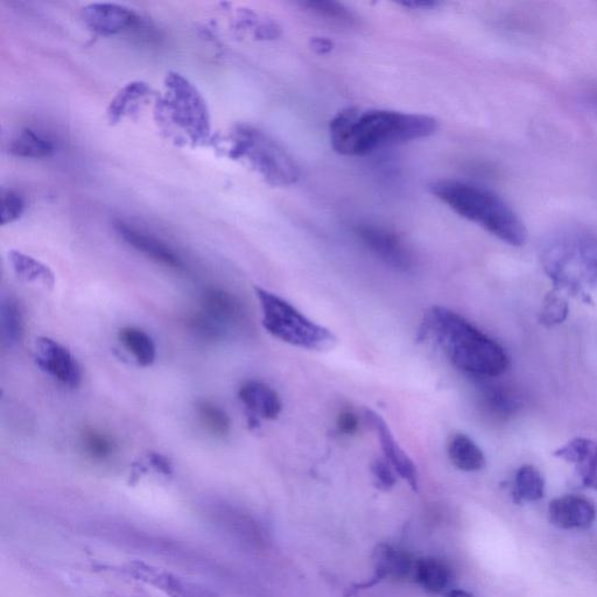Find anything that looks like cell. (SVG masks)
<instances>
[{
    "label": "cell",
    "mask_w": 597,
    "mask_h": 597,
    "mask_svg": "<svg viewBox=\"0 0 597 597\" xmlns=\"http://www.w3.org/2000/svg\"><path fill=\"white\" fill-rule=\"evenodd\" d=\"M228 154L231 159L244 160L273 187L297 184L300 167L284 147L261 130L240 125L230 133Z\"/></svg>",
    "instance_id": "6"
},
{
    "label": "cell",
    "mask_w": 597,
    "mask_h": 597,
    "mask_svg": "<svg viewBox=\"0 0 597 597\" xmlns=\"http://www.w3.org/2000/svg\"><path fill=\"white\" fill-rule=\"evenodd\" d=\"M413 579L425 592L441 595L447 593L452 572L438 559L423 558L416 560L414 564Z\"/></svg>",
    "instance_id": "19"
},
{
    "label": "cell",
    "mask_w": 597,
    "mask_h": 597,
    "mask_svg": "<svg viewBox=\"0 0 597 597\" xmlns=\"http://www.w3.org/2000/svg\"><path fill=\"white\" fill-rule=\"evenodd\" d=\"M311 45L313 51L321 55L332 52L334 48V42L326 38H314Z\"/></svg>",
    "instance_id": "34"
},
{
    "label": "cell",
    "mask_w": 597,
    "mask_h": 597,
    "mask_svg": "<svg viewBox=\"0 0 597 597\" xmlns=\"http://www.w3.org/2000/svg\"><path fill=\"white\" fill-rule=\"evenodd\" d=\"M476 403L483 416L493 421L508 420L522 407L518 393L511 386L497 382L496 378L479 379Z\"/></svg>",
    "instance_id": "10"
},
{
    "label": "cell",
    "mask_w": 597,
    "mask_h": 597,
    "mask_svg": "<svg viewBox=\"0 0 597 597\" xmlns=\"http://www.w3.org/2000/svg\"><path fill=\"white\" fill-rule=\"evenodd\" d=\"M432 194L454 213L480 226L512 247H522L528 230L500 195L472 182L441 179L432 182Z\"/></svg>",
    "instance_id": "3"
},
{
    "label": "cell",
    "mask_w": 597,
    "mask_h": 597,
    "mask_svg": "<svg viewBox=\"0 0 597 597\" xmlns=\"http://www.w3.org/2000/svg\"><path fill=\"white\" fill-rule=\"evenodd\" d=\"M34 360L38 367L62 385L75 389L82 382L79 362L62 344L49 337H39L34 344Z\"/></svg>",
    "instance_id": "9"
},
{
    "label": "cell",
    "mask_w": 597,
    "mask_h": 597,
    "mask_svg": "<svg viewBox=\"0 0 597 597\" xmlns=\"http://www.w3.org/2000/svg\"><path fill=\"white\" fill-rule=\"evenodd\" d=\"M402 5L405 7H411V9L427 10L432 9V7L438 6L439 3L430 2V0H421V2L403 3Z\"/></svg>",
    "instance_id": "36"
},
{
    "label": "cell",
    "mask_w": 597,
    "mask_h": 597,
    "mask_svg": "<svg viewBox=\"0 0 597 597\" xmlns=\"http://www.w3.org/2000/svg\"><path fill=\"white\" fill-rule=\"evenodd\" d=\"M364 418L367 423L375 431L379 442H381L382 451L385 460L390 463L395 472L402 477L414 491L419 489V474L416 465H414L410 456L406 454L404 449L400 447L398 441L393 435L388 424L379 416L378 413L372 410L364 411Z\"/></svg>",
    "instance_id": "11"
},
{
    "label": "cell",
    "mask_w": 597,
    "mask_h": 597,
    "mask_svg": "<svg viewBox=\"0 0 597 597\" xmlns=\"http://www.w3.org/2000/svg\"><path fill=\"white\" fill-rule=\"evenodd\" d=\"M2 332L3 341L9 347L18 343L24 333L23 313L13 298H4L2 302Z\"/></svg>",
    "instance_id": "26"
},
{
    "label": "cell",
    "mask_w": 597,
    "mask_h": 597,
    "mask_svg": "<svg viewBox=\"0 0 597 597\" xmlns=\"http://www.w3.org/2000/svg\"><path fill=\"white\" fill-rule=\"evenodd\" d=\"M540 259L559 290L588 296L597 289V234L584 228H565L546 238Z\"/></svg>",
    "instance_id": "4"
},
{
    "label": "cell",
    "mask_w": 597,
    "mask_h": 597,
    "mask_svg": "<svg viewBox=\"0 0 597 597\" xmlns=\"http://www.w3.org/2000/svg\"><path fill=\"white\" fill-rule=\"evenodd\" d=\"M25 202L14 192H3L0 205V219L3 226L16 222L24 214Z\"/></svg>",
    "instance_id": "31"
},
{
    "label": "cell",
    "mask_w": 597,
    "mask_h": 597,
    "mask_svg": "<svg viewBox=\"0 0 597 597\" xmlns=\"http://www.w3.org/2000/svg\"><path fill=\"white\" fill-rule=\"evenodd\" d=\"M10 152L20 158H46L52 156L54 146L48 139L39 133L25 129L17 133L11 140Z\"/></svg>",
    "instance_id": "25"
},
{
    "label": "cell",
    "mask_w": 597,
    "mask_h": 597,
    "mask_svg": "<svg viewBox=\"0 0 597 597\" xmlns=\"http://www.w3.org/2000/svg\"><path fill=\"white\" fill-rule=\"evenodd\" d=\"M159 121L171 136L199 146L210 137V116L206 101L191 82L178 73L167 74L165 96L158 104Z\"/></svg>",
    "instance_id": "5"
},
{
    "label": "cell",
    "mask_w": 597,
    "mask_h": 597,
    "mask_svg": "<svg viewBox=\"0 0 597 597\" xmlns=\"http://www.w3.org/2000/svg\"><path fill=\"white\" fill-rule=\"evenodd\" d=\"M444 597H474V596L465 591H460V589H453V591H448Z\"/></svg>",
    "instance_id": "37"
},
{
    "label": "cell",
    "mask_w": 597,
    "mask_h": 597,
    "mask_svg": "<svg viewBox=\"0 0 597 597\" xmlns=\"http://www.w3.org/2000/svg\"><path fill=\"white\" fill-rule=\"evenodd\" d=\"M355 234L364 247L389 268L400 272L413 268L411 251L402 238L392 231L374 224H358Z\"/></svg>",
    "instance_id": "8"
},
{
    "label": "cell",
    "mask_w": 597,
    "mask_h": 597,
    "mask_svg": "<svg viewBox=\"0 0 597 597\" xmlns=\"http://www.w3.org/2000/svg\"><path fill=\"white\" fill-rule=\"evenodd\" d=\"M256 296L262 308L263 326L276 339L293 347L307 350H326L336 343L329 329L308 319L289 301L256 287Z\"/></svg>",
    "instance_id": "7"
},
{
    "label": "cell",
    "mask_w": 597,
    "mask_h": 597,
    "mask_svg": "<svg viewBox=\"0 0 597 597\" xmlns=\"http://www.w3.org/2000/svg\"><path fill=\"white\" fill-rule=\"evenodd\" d=\"M554 456L573 463L584 486L597 491V441L575 438L554 452Z\"/></svg>",
    "instance_id": "17"
},
{
    "label": "cell",
    "mask_w": 597,
    "mask_h": 597,
    "mask_svg": "<svg viewBox=\"0 0 597 597\" xmlns=\"http://www.w3.org/2000/svg\"><path fill=\"white\" fill-rule=\"evenodd\" d=\"M567 314V302L558 293H550L540 313V322L546 326H556L567 318Z\"/></svg>",
    "instance_id": "30"
},
{
    "label": "cell",
    "mask_w": 597,
    "mask_h": 597,
    "mask_svg": "<svg viewBox=\"0 0 597 597\" xmlns=\"http://www.w3.org/2000/svg\"><path fill=\"white\" fill-rule=\"evenodd\" d=\"M9 261L14 273L23 282L40 286L45 290H53L55 276L46 264L16 250L10 251Z\"/></svg>",
    "instance_id": "21"
},
{
    "label": "cell",
    "mask_w": 597,
    "mask_h": 597,
    "mask_svg": "<svg viewBox=\"0 0 597 597\" xmlns=\"http://www.w3.org/2000/svg\"><path fill=\"white\" fill-rule=\"evenodd\" d=\"M115 228L119 237L126 244L142 252L143 255L151 258L152 261L163 264L171 269L184 268V263H182L180 257L168 245L157 240L156 237L146 235L142 231L126 226L123 222H117Z\"/></svg>",
    "instance_id": "16"
},
{
    "label": "cell",
    "mask_w": 597,
    "mask_h": 597,
    "mask_svg": "<svg viewBox=\"0 0 597 597\" xmlns=\"http://www.w3.org/2000/svg\"><path fill=\"white\" fill-rule=\"evenodd\" d=\"M439 128L433 117L410 112L347 108L329 124L334 151L348 157L367 156L393 145L431 137Z\"/></svg>",
    "instance_id": "1"
},
{
    "label": "cell",
    "mask_w": 597,
    "mask_h": 597,
    "mask_svg": "<svg viewBox=\"0 0 597 597\" xmlns=\"http://www.w3.org/2000/svg\"><path fill=\"white\" fill-rule=\"evenodd\" d=\"M81 445L84 453L95 461L109 460L116 452L115 441L108 434L87 428L81 434Z\"/></svg>",
    "instance_id": "27"
},
{
    "label": "cell",
    "mask_w": 597,
    "mask_h": 597,
    "mask_svg": "<svg viewBox=\"0 0 597 597\" xmlns=\"http://www.w3.org/2000/svg\"><path fill=\"white\" fill-rule=\"evenodd\" d=\"M418 339L433 341L456 369L477 379L500 377L509 367L500 344L446 307L435 306L425 314Z\"/></svg>",
    "instance_id": "2"
},
{
    "label": "cell",
    "mask_w": 597,
    "mask_h": 597,
    "mask_svg": "<svg viewBox=\"0 0 597 597\" xmlns=\"http://www.w3.org/2000/svg\"><path fill=\"white\" fill-rule=\"evenodd\" d=\"M150 459L153 463V466H156L161 472L170 473L171 472V463L168 461L165 456L160 455L158 453H152L150 455Z\"/></svg>",
    "instance_id": "35"
},
{
    "label": "cell",
    "mask_w": 597,
    "mask_h": 597,
    "mask_svg": "<svg viewBox=\"0 0 597 597\" xmlns=\"http://www.w3.org/2000/svg\"><path fill=\"white\" fill-rule=\"evenodd\" d=\"M337 431L343 435H354L360 428V418L353 410H343L340 412L336 421Z\"/></svg>",
    "instance_id": "33"
},
{
    "label": "cell",
    "mask_w": 597,
    "mask_h": 597,
    "mask_svg": "<svg viewBox=\"0 0 597 597\" xmlns=\"http://www.w3.org/2000/svg\"><path fill=\"white\" fill-rule=\"evenodd\" d=\"M549 518L561 530H587L595 522L596 508L587 498L568 495L550 503Z\"/></svg>",
    "instance_id": "14"
},
{
    "label": "cell",
    "mask_w": 597,
    "mask_h": 597,
    "mask_svg": "<svg viewBox=\"0 0 597 597\" xmlns=\"http://www.w3.org/2000/svg\"><path fill=\"white\" fill-rule=\"evenodd\" d=\"M196 412L199 414L201 423L215 437H226L230 432V418L227 412L222 410L220 406L207 402V400H201V402L196 404Z\"/></svg>",
    "instance_id": "28"
},
{
    "label": "cell",
    "mask_w": 597,
    "mask_h": 597,
    "mask_svg": "<svg viewBox=\"0 0 597 597\" xmlns=\"http://www.w3.org/2000/svg\"><path fill=\"white\" fill-rule=\"evenodd\" d=\"M512 495L517 503L542 500L545 495V480L542 473L530 465L519 468Z\"/></svg>",
    "instance_id": "24"
},
{
    "label": "cell",
    "mask_w": 597,
    "mask_h": 597,
    "mask_svg": "<svg viewBox=\"0 0 597 597\" xmlns=\"http://www.w3.org/2000/svg\"><path fill=\"white\" fill-rule=\"evenodd\" d=\"M200 313L220 332L227 336L230 329L243 326L245 311L242 302L227 291L209 289L201 298Z\"/></svg>",
    "instance_id": "13"
},
{
    "label": "cell",
    "mask_w": 597,
    "mask_h": 597,
    "mask_svg": "<svg viewBox=\"0 0 597 597\" xmlns=\"http://www.w3.org/2000/svg\"><path fill=\"white\" fill-rule=\"evenodd\" d=\"M308 11L315 13L316 16L329 20L339 21V23L351 24L354 21L353 14L342 4L335 2H304L300 4Z\"/></svg>",
    "instance_id": "29"
},
{
    "label": "cell",
    "mask_w": 597,
    "mask_h": 597,
    "mask_svg": "<svg viewBox=\"0 0 597 597\" xmlns=\"http://www.w3.org/2000/svg\"><path fill=\"white\" fill-rule=\"evenodd\" d=\"M371 472L379 489L390 490L396 486L395 469L385 459H376L372 462Z\"/></svg>",
    "instance_id": "32"
},
{
    "label": "cell",
    "mask_w": 597,
    "mask_h": 597,
    "mask_svg": "<svg viewBox=\"0 0 597 597\" xmlns=\"http://www.w3.org/2000/svg\"><path fill=\"white\" fill-rule=\"evenodd\" d=\"M81 17L91 32L104 37L131 30L139 18L129 7L111 3H94L83 7Z\"/></svg>",
    "instance_id": "12"
},
{
    "label": "cell",
    "mask_w": 597,
    "mask_h": 597,
    "mask_svg": "<svg viewBox=\"0 0 597 597\" xmlns=\"http://www.w3.org/2000/svg\"><path fill=\"white\" fill-rule=\"evenodd\" d=\"M414 564L416 560L410 554L389 545H379L375 551L376 574L367 587L385 579L399 581L413 578Z\"/></svg>",
    "instance_id": "18"
},
{
    "label": "cell",
    "mask_w": 597,
    "mask_h": 597,
    "mask_svg": "<svg viewBox=\"0 0 597 597\" xmlns=\"http://www.w3.org/2000/svg\"><path fill=\"white\" fill-rule=\"evenodd\" d=\"M449 460L462 472H479L487 465L486 456L466 434H455L448 441Z\"/></svg>",
    "instance_id": "20"
},
{
    "label": "cell",
    "mask_w": 597,
    "mask_h": 597,
    "mask_svg": "<svg viewBox=\"0 0 597 597\" xmlns=\"http://www.w3.org/2000/svg\"><path fill=\"white\" fill-rule=\"evenodd\" d=\"M119 342L135 358L140 367L147 368L156 361L157 348L152 337L138 327H124L118 332Z\"/></svg>",
    "instance_id": "23"
},
{
    "label": "cell",
    "mask_w": 597,
    "mask_h": 597,
    "mask_svg": "<svg viewBox=\"0 0 597 597\" xmlns=\"http://www.w3.org/2000/svg\"><path fill=\"white\" fill-rule=\"evenodd\" d=\"M238 397L249 413V424L259 425V419L276 420L282 413L283 403L278 393L268 384L249 381L242 385Z\"/></svg>",
    "instance_id": "15"
},
{
    "label": "cell",
    "mask_w": 597,
    "mask_h": 597,
    "mask_svg": "<svg viewBox=\"0 0 597 597\" xmlns=\"http://www.w3.org/2000/svg\"><path fill=\"white\" fill-rule=\"evenodd\" d=\"M152 89L145 82H131L119 90L114 100L111 101L108 108V119L111 124H117L125 117L138 109L139 103H142L147 96H150Z\"/></svg>",
    "instance_id": "22"
}]
</instances>
